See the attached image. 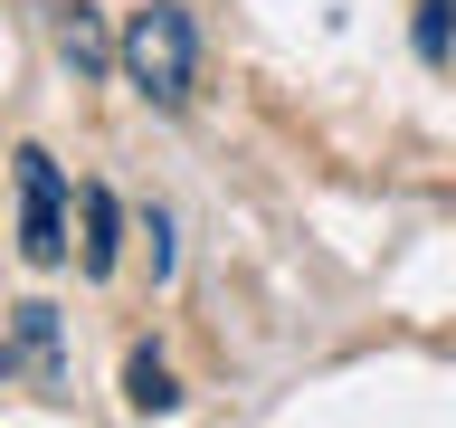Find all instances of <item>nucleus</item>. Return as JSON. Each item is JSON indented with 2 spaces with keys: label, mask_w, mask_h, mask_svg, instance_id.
Returning a JSON list of instances; mask_svg holds the SVG:
<instances>
[{
  "label": "nucleus",
  "mask_w": 456,
  "mask_h": 428,
  "mask_svg": "<svg viewBox=\"0 0 456 428\" xmlns=\"http://www.w3.org/2000/svg\"><path fill=\"white\" fill-rule=\"evenodd\" d=\"M114 67H124V86L152 95L162 114L191 105V86H200V29H191V10H171V0L134 10V29L114 38Z\"/></svg>",
  "instance_id": "f257e3e1"
},
{
  "label": "nucleus",
  "mask_w": 456,
  "mask_h": 428,
  "mask_svg": "<svg viewBox=\"0 0 456 428\" xmlns=\"http://www.w3.org/2000/svg\"><path fill=\"white\" fill-rule=\"evenodd\" d=\"M20 257L28 267H57L67 257V181L38 143H20Z\"/></svg>",
  "instance_id": "f03ea898"
},
{
  "label": "nucleus",
  "mask_w": 456,
  "mask_h": 428,
  "mask_svg": "<svg viewBox=\"0 0 456 428\" xmlns=\"http://www.w3.org/2000/svg\"><path fill=\"white\" fill-rule=\"evenodd\" d=\"M48 38H57V57H67V77H77V86H95L114 67V38L95 29L86 0H48Z\"/></svg>",
  "instance_id": "7ed1b4c3"
},
{
  "label": "nucleus",
  "mask_w": 456,
  "mask_h": 428,
  "mask_svg": "<svg viewBox=\"0 0 456 428\" xmlns=\"http://www.w3.org/2000/svg\"><path fill=\"white\" fill-rule=\"evenodd\" d=\"M10 362H28L38 391H67V352H57V314H48V305H20V342H10Z\"/></svg>",
  "instance_id": "20e7f679"
},
{
  "label": "nucleus",
  "mask_w": 456,
  "mask_h": 428,
  "mask_svg": "<svg viewBox=\"0 0 456 428\" xmlns=\"http://www.w3.org/2000/svg\"><path fill=\"white\" fill-rule=\"evenodd\" d=\"M114 191H86V276H114Z\"/></svg>",
  "instance_id": "39448f33"
},
{
  "label": "nucleus",
  "mask_w": 456,
  "mask_h": 428,
  "mask_svg": "<svg viewBox=\"0 0 456 428\" xmlns=\"http://www.w3.org/2000/svg\"><path fill=\"white\" fill-rule=\"evenodd\" d=\"M124 391H134V409H171V399H181L162 352H134V362H124Z\"/></svg>",
  "instance_id": "423d86ee"
},
{
  "label": "nucleus",
  "mask_w": 456,
  "mask_h": 428,
  "mask_svg": "<svg viewBox=\"0 0 456 428\" xmlns=\"http://www.w3.org/2000/svg\"><path fill=\"white\" fill-rule=\"evenodd\" d=\"M447 10H456V0H428V10H419V57H447Z\"/></svg>",
  "instance_id": "0eeeda50"
}]
</instances>
